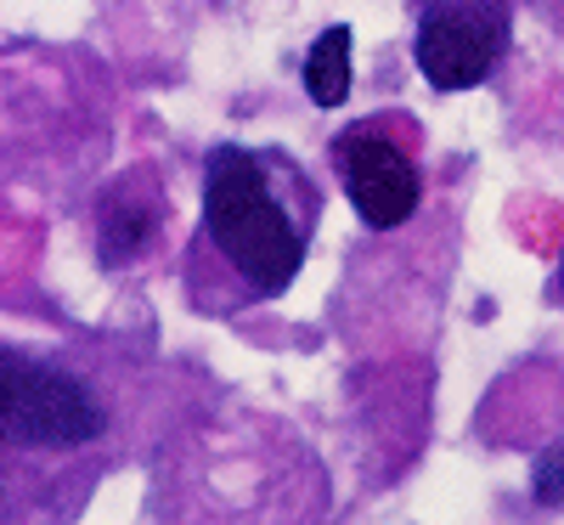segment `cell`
<instances>
[{"instance_id":"cell-1","label":"cell","mask_w":564,"mask_h":525,"mask_svg":"<svg viewBox=\"0 0 564 525\" xmlns=\"http://www.w3.org/2000/svg\"><path fill=\"white\" fill-rule=\"evenodd\" d=\"M322 193L282 148L220 141L204 159V215L186 260V300L209 317L243 311L294 289L305 266Z\"/></svg>"},{"instance_id":"cell-2","label":"cell","mask_w":564,"mask_h":525,"mask_svg":"<svg viewBox=\"0 0 564 525\" xmlns=\"http://www.w3.org/2000/svg\"><path fill=\"white\" fill-rule=\"evenodd\" d=\"M119 429V385L102 362L7 345V525H34V503L57 497L74 514Z\"/></svg>"},{"instance_id":"cell-3","label":"cell","mask_w":564,"mask_h":525,"mask_svg":"<svg viewBox=\"0 0 564 525\" xmlns=\"http://www.w3.org/2000/svg\"><path fill=\"white\" fill-rule=\"evenodd\" d=\"M508 0H435L417 23L412 63L435 90H475L508 52Z\"/></svg>"},{"instance_id":"cell-4","label":"cell","mask_w":564,"mask_h":525,"mask_svg":"<svg viewBox=\"0 0 564 525\" xmlns=\"http://www.w3.org/2000/svg\"><path fill=\"white\" fill-rule=\"evenodd\" d=\"M334 153H339V175H345V193H350L361 226L390 232V226L412 221V210L423 199V181H417L412 153L395 136H384V125H372V119L350 125Z\"/></svg>"},{"instance_id":"cell-5","label":"cell","mask_w":564,"mask_h":525,"mask_svg":"<svg viewBox=\"0 0 564 525\" xmlns=\"http://www.w3.org/2000/svg\"><path fill=\"white\" fill-rule=\"evenodd\" d=\"M305 97L316 108H339L350 97V29L345 23L316 34L311 57H305Z\"/></svg>"},{"instance_id":"cell-6","label":"cell","mask_w":564,"mask_h":525,"mask_svg":"<svg viewBox=\"0 0 564 525\" xmlns=\"http://www.w3.org/2000/svg\"><path fill=\"white\" fill-rule=\"evenodd\" d=\"M536 497H542V503H564V452H553V458L536 469Z\"/></svg>"},{"instance_id":"cell-7","label":"cell","mask_w":564,"mask_h":525,"mask_svg":"<svg viewBox=\"0 0 564 525\" xmlns=\"http://www.w3.org/2000/svg\"><path fill=\"white\" fill-rule=\"evenodd\" d=\"M558 289H564V255H558Z\"/></svg>"}]
</instances>
